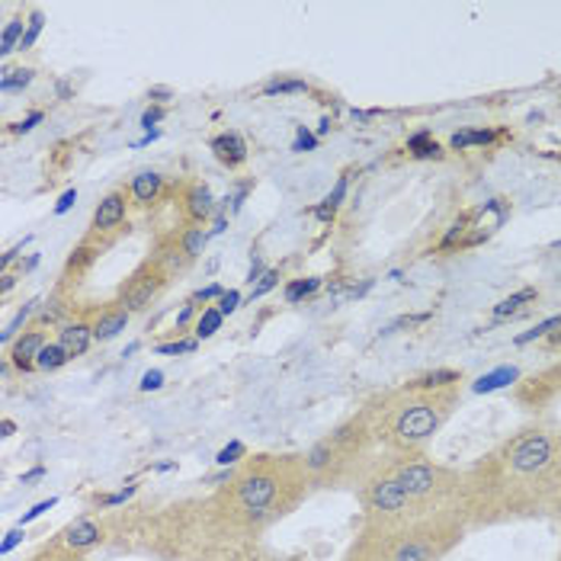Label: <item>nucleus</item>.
Returning a JSON list of instances; mask_svg holds the SVG:
<instances>
[{
  "label": "nucleus",
  "mask_w": 561,
  "mask_h": 561,
  "mask_svg": "<svg viewBox=\"0 0 561 561\" xmlns=\"http://www.w3.org/2000/svg\"><path fill=\"white\" fill-rule=\"evenodd\" d=\"M176 234H180L183 251H186L193 260H199L203 257V251H206V241H209V234H213V231H206L203 225H186V228H180Z\"/></svg>",
  "instance_id": "aec40b11"
},
{
  "label": "nucleus",
  "mask_w": 561,
  "mask_h": 561,
  "mask_svg": "<svg viewBox=\"0 0 561 561\" xmlns=\"http://www.w3.org/2000/svg\"><path fill=\"white\" fill-rule=\"evenodd\" d=\"M279 279H283V276H279V270H266V273L260 276L257 286L251 289V302H254V299H263L270 289H276V286H279Z\"/></svg>",
  "instance_id": "473e14b6"
},
{
  "label": "nucleus",
  "mask_w": 561,
  "mask_h": 561,
  "mask_svg": "<svg viewBox=\"0 0 561 561\" xmlns=\"http://www.w3.org/2000/svg\"><path fill=\"white\" fill-rule=\"evenodd\" d=\"M75 203H78V190H68V193L58 199V206H55V216H65V213H68Z\"/></svg>",
  "instance_id": "58836bf2"
},
{
  "label": "nucleus",
  "mask_w": 561,
  "mask_h": 561,
  "mask_svg": "<svg viewBox=\"0 0 561 561\" xmlns=\"http://www.w3.org/2000/svg\"><path fill=\"white\" fill-rule=\"evenodd\" d=\"M469 536L462 517H439L427 523H359L341 561H446Z\"/></svg>",
  "instance_id": "423d86ee"
},
{
  "label": "nucleus",
  "mask_w": 561,
  "mask_h": 561,
  "mask_svg": "<svg viewBox=\"0 0 561 561\" xmlns=\"http://www.w3.org/2000/svg\"><path fill=\"white\" fill-rule=\"evenodd\" d=\"M263 561H270V559H263ZM273 561H299V559H273Z\"/></svg>",
  "instance_id": "de8ad7c7"
},
{
  "label": "nucleus",
  "mask_w": 561,
  "mask_h": 561,
  "mask_svg": "<svg viewBox=\"0 0 561 561\" xmlns=\"http://www.w3.org/2000/svg\"><path fill=\"white\" fill-rule=\"evenodd\" d=\"M556 331H561V314H556V318H546V321H542V324H536L529 334H519L517 346L533 344V341H546V337H552Z\"/></svg>",
  "instance_id": "a878e982"
},
{
  "label": "nucleus",
  "mask_w": 561,
  "mask_h": 561,
  "mask_svg": "<svg viewBox=\"0 0 561 561\" xmlns=\"http://www.w3.org/2000/svg\"><path fill=\"white\" fill-rule=\"evenodd\" d=\"M238 305H241V293H238V289H225V296H221V299H218V311H221V314H234V311H238Z\"/></svg>",
  "instance_id": "f704fd0d"
},
{
  "label": "nucleus",
  "mask_w": 561,
  "mask_h": 561,
  "mask_svg": "<svg viewBox=\"0 0 561 561\" xmlns=\"http://www.w3.org/2000/svg\"><path fill=\"white\" fill-rule=\"evenodd\" d=\"M462 404V386L424 389L414 379L398 389L373 394L359 414L373 427L379 446L391 456H417L427 453L439 431L453 421Z\"/></svg>",
  "instance_id": "7ed1b4c3"
},
{
  "label": "nucleus",
  "mask_w": 561,
  "mask_h": 561,
  "mask_svg": "<svg viewBox=\"0 0 561 561\" xmlns=\"http://www.w3.org/2000/svg\"><path fill=\"white\" fill-rule=\"evenodd\" d=\"M164 176L154 171H141L131 176L129 183V196L138 203V206H154L161 196H164Z\"/></svg>",
  "instance_id": "f3484780"
},
{
  "label": "nucleus",
  "mask_w": 561,
  "mask_h": 561,
  "mask_svg": "<svg viewBox=\"0 0 561 561\" xmlns=\"http://www.w3.org/2000/svg\"><path fill=\"white\" fill-rule=\"evenodd\" d=\"M244 459H248V446H244V443H238V439H234L231 446H225V449L216 456L218 466H241Z\"/></svg>",
  "instance_id": "c756f323"
},
{
  "label": "nucleus",
  "mask_w": 561,
  "mask_h": 561,
  "mask_svg": "<svg viewBox=\"0 0 561 561\" xmlns=\"http://www.w3.org/2000/svg\"><path fill=\"white\" fill-rule=\"evenodd\" d=\"M514 398H517L519 408H529V411H546L552 404L561 401V359L549 363L546 369L519 379L514 386Z\"/></svg>",
  "instance_id": "6e6552de"
},
{
  "label": "nucleus",
  "mask_w": 561,
  "mask_h": 561,
  "mask_svg": "<svg viewBox=\"0 0 561 561\" xmlns=\"http://www.w3.org/2000/svg\"><path fill=\"white\" fill-rule=\"evenodd\" d=\"M225 488L257 529L270 533L286 517H293L311 494L305 476L302 453H257L234 466Z\"/></svg>",
  "instance_id": "20e7f679"
},
{
  "label": "nucleus",
  "mask_w": 561,
  "mask_h": 561,
  "mask_svg": "<svg viewBox=\"0 0 561 561\" xmlns=\"http://www.w3.org/2000/svg\"><path fill=\"white\" fill-rule=\"evenodd\" d=\"M68 363H71V356L58 346V341H48L43 353H39V359H36V369H39V373H58V369H65Z\"/></svg>",
  "instance_id": "4be33fe9"
},
{
  "label": "nucleus",
  "mask_w": 561,
  "mask_h": 561,
  "mask_svg": "<svg viewBox=\"0 0 561 561\" xmlns=\"http://www.w3.org/2000/svg\"><path fill=\"white\" fill-rule=\"evenodd\" d=\"M494 141V131L481 129V131H456L453 135V148H469V145H488Z\"/></svg>",
  "instance_id": "7c9ffc66"
},
{
  "label": "nucleus",
  "mask_w": 561,
  "mask_h": 561,
  "mask_svg": "<svg viewBox=\"0 0 561 561\" xmlns=\"http://www.w3.org/2000/svg\"><path fill=\"white\" fill-rule=\"evenodd\" d=\"M58 346L71 356V359H81L90 344H93V311L90 308H78L61 328H58Z\"/></svg>",
  "instance_id": "9d476101"
},
{
  "label": "nucleus",
  "mask_w": 561,
  "mask_h": 561,
  "mask_svg": "<svg viewBox=\"0 0 561 561\" xmlns=\"http://www.w3.org/2000/svg\"><path fill=\"white\" fill-rule=\"evenodd\" d=\"M314 148H318V138H314V135H311L308 129H299L293 151H314Z\"/></svg>",
  "instance_id": "e433bc0d"
},
{
  "label": "nucleus",
  "mask_w": 561,
  "mask_h": 561,
  "mask_svg": "<svg viewBox=\"0 0 561 561\" xmlns=\"http://www.w3.org/2000/svg\"><path fill=\"white\" fill-rule=\"evenodd\" d=\"M58 539H65L71 549H78V552H84L90 556L93 549H103L106 546V529H103V517L93 519V517H78L75 523H68L61 533H58Z\"/></svg>",
  "instance_id": "f8f14e48"
},
{
  "label": "nucleus",
  "mask_w": 561,
  "mask_h": 561,
  "mask_svg": "<svg viewBox=\"0 0 561 561\" xmlns=\"http://www.w3.org/2000/svg\"><path fill=\"white\" fill-rule=\"evenodd\" d=\"M225 296V289L221 286H206V289H199L196 296H193V302H213V299H221Z\"/></svg>",
  "instance_id": "4c0bfd02"
},
{
  "label": "nucleus",
  "mask_w": 561,
  "mask_h": 561,
  "mask_svg": "<svg viewBox=\"0 0 561 561\" xmlns=\"http://www.w3.org/2000/svg\"><path fill=\"white\" fill-rule=\"evenodd\" d=\"M559 561H561V546H559Z\"/></svg>",
  "instance_id": "09e8293b"
},
{
  "label": "nucleus",
  "mask_w": 561,
  "mask_h": 561,
  "mask_svg": "<svg viewBox=\"0 0 561 561\" xmlns=\"http://www.w3.org/2000/svg\"><path fill=\"white\" fill-rule=\"evenodd\" d=\"M43 26H45L43 10H39V7H36V10H30V16H26V36H23V43H20V48H23V51L36 45V39L43 36Z\"/></svg>",
  "instance_id": "cd10ccee"
},
{
  "label": "nucleus",
  "mask_w": 561,
  "mask_h": 561,
  "mask_svg": "<svg viewBox=\"0 0 561 561\" xmlns=\"http://www.w3.org/2000/svg\"><path fill=\"white\" fill-rule=\"evenodd\" d=\"M161 386H164V373H158V369H154V373H148V376L141 379V391L161 389Z\"/></svg>",
  "instance_id": "ea45409f"
},
{
  "label": "nucleus",
  "mask_w": 561,
  "mask_h": 561,
  "mask_svg": "<svg viewBox=\"0 0 561 561\" xmlns=\"http://www.w3.org/2000/svg\"><path fill=\"white\" fill-rule=\"evenodd\" d=\"M180 209H183L186 225H203V221L216 216V196H213V190L206 183H193V186L183 190Z\"/></svg>",
  "instance_id": "2eb2a0df"
},
{
  "label": "nucleus",
  "mask_w": 561,
  "mask_h": 561,
  "mask_svg": "<svg viewBox=\"0 0 561 561\" xmlns=\"http://www.w3.org/2000/svg\"><path fill=\"white\" fill-rule=\"evenodd\" d=\"M344 193H346V176H341V183L334 186V193H331V196H328L324 203H328L331 209H337V206H341V199H344Z\"/></svg>",
  "instance_id": "a19ab883"
},
{
  "label": "nucleus",
  "mask_w": 561,
  "mask_h": 561,
  "mask_svg": "<svg viewBox=\"0 0 561 561\" xmlns=\"http://www.w3.org/2000/svg\"><path fill=\"white\" fill-rule=\"evenodd\" d=\"M20 539H23V533H20V529H13V533H7V539H3V546H0V552L7 556V552H10V549H13V546L20 542Z\"/></svg>",
  "instance_id": "c03bdc74"
},
{
  "label": "nucleus",
  "mask_w": 561,
  "mask_h": 561,
  "mask_svg": "<svg viewBox=\"0 0 561 561\" xmlns=\"http://www.w3.org/2000/svg\"><path fill=\"white\" fill-rule=\"evenodd\" d=\"M126 216H129V199L123 190H113L100 199L96 213H93V221H90V231L103 234V238H123L129 228H126Z\"/></svg>",
  "instance_id": "1a4fd4ad"
},
{
  "label": "nucleus",
  "mask_w": 561,
  "mask_h": 561,
  "mask_svg": "<svg viewBox=\"0 0 561 561\" xmlns=\"http://www.w3.org/2000/svg\"><path fill=\"white\" fill-rule=\"evenodd\" d=\"M30 84H33V71H30V68H16V71H10V75H3L0 90H3V93H13V90H23V87Z\"/></svg>",
  "instance_id": "c85d7f7f"
},
{
  "label": "nucleus",
  "mask_w": 561,
  "mask_h": 561,
  "mask_svg": "<svg viewBox=\"0 0 561 561\" xmlns=\"http://www.w3.org/2000/svg\"><path fill=\"white\" fill-rule=\"evenodd\" d=\"M221 321H225V314H221L218 308H203V314H199V321H196V328H193L196 341H206V337H213L218 328H221Z\"/></svg>",
  "instance_id": "393cba45"
},
{
  "label": "nucleus",
  "mask_w": 561,
  "mask_h": 561,
  "mask_svg": "<svg viewBox=\"0 0 561 561\" xmlns=\"http://www.w3.org/2000/svg\"><path fill=\"white\" fill-rule=\"evenodd\" d=\"M209 148L218 158V164H225L228 171H234V168H241L248 161V141L238 131H221V135L213 138Z\"/></svg>",
  "instance_id": "dca6fc26"
},
{
  "label": "nucleus",
  "mask_w": 561,
  "mask_h": 561,
  "mask_svg": "<svg viewBox=\"0 0 561 561\" xmlns=\"http://www.w3.org/2000/svg\"><path fill=\"white\" fill-rule=\"evenodd\" d=\"M103 549L113 556L154 561H263L270 536L244 517L225 481L209 494L116 507L103 517Z\"/></svg>",
  "instance_id": "f257e3e1"
},
{
  "label": "nucleus",
  "mask_w": 561,
  "mask_h": 561,
  "mask_svg": "<svg viewBox=\"0 0 561 561\" xmlns=\"http://www.w3.org/2000/svg\"><path fill=\"white\" fill-rule=\"evenodd\" d=\"M517 382H519L517 366H501V369H494V373L481 376V379L476 382V391L478 394H484V391L507 389V386H517Z\"/></svg>",
  "instance_id": "6ab92c4d"
},
{
  "label": "nucleus",
  "mask_w": 561,
  "mask_h": 561,
  "mask_svg": "<svg viewBox=\"0 0 561 561\" xmlns=\"http://www.w3.org/2000/svg\"><path fill=\"white\" fill-rule=\"evenodd\" d=\"M552 519H561V466H559V488H556V507H552Z\"/></svg>",
  "instance_id": "49530a36"
},
{
  "label": "nucleus",
  "mask_w": 561,
  "mask_h": 561,
  "mask_svg": "<svg viewBox=\"0 0 561 561\" xmlns=\"http://www.w3.org/2000/svg\"><path fill=\"white\" fill-rule=\"evenodd\" d=\"M39 305H43V299H30V302L23 305V308H20V311H16V314H13L10 321H7V328H3V334H0V344H3V346L13 344V341H16V337L23 334L20 328L26 324V318H33V314L39 311Z\"/></svg>",
  "instance_id": "412c9836"
},
{
  "label": "nucleus",
  "mask_w": 561,
  "mask_h": 561,
  "mask_svg": "<svg viewBox=\"0 0 561 561\" xmlns=\"http://www.w3.org/2000/svg\"><path fill=\"white\" fill-rule=\"evenodd\" d=\"M334 213H337V209H331L328 203H321V206L314 209V216L321 218V221H331V218H334Z\"/></svg>",
  "instance_id": "a18cd8bd"
},
{
  "label": "nucleus",
  "mask_w": 561,
  "mask_h": 561,
  "mask_svg": "<svg viewBox=\"0 0 561 561\" xmlns=\"http://www.w3.org/2000/svg\"><path fill=\"white\" fill-rule=\"evenodd\" d=\"M299 90H308L305 81H270L266 84V93H299Z\"/></svg>",
  "instance_id": "c9c22d12"
},
{
  "label": "nucleus",
  "mask_w": 561,
  "mask_h": 561,
  "mask_svg": "<svg viewBox=\"0 0 561 561\" xmlns=\"http://www.w3.org/2000/svg\"><path fill=\"white\" fill-rule=\"evenodd\" d=\"M318 286H321V279H293V283L286 286V302H299L305 296H311Z\"/></svg>",
  "instance_id": "2f4dec72"
},
{
  "label": "nucleus",
  "mask_w": 561,
  "mask_h": 561,
  "mask_svg": "<svg viewBox=\"0 0 561 561\" xmlns=\"http://www.w3.org/2000/svg\"><path fill=\"white\" fill-rule=\"evenodd\" d=\"M408 151L414 158H439V145L431 141V131H417L411 141H408Z\"/></svg>",
  "instance_id": "bb28decb"
},
{
  "label": "nucleus",
  "mask_w": 561,
  "mask_h": 561,
  "mask_svg": "<svg viewBox=\"0 0 561 561\" xmlns=\"http://www.w3.org/2000/svg\"><path fill=\"white\" fill-rule=\"evenodd\" d=\"M23 30H26V16H13V20H10V26L3 30V43H0V55H3V58H7L10 51H16V48H20L23 36H26Z\"/></svg>",
  "instance_id": "b1692460"
},
{
  "label": "nucleus",
  "mask_w": 561,
  "mask_h": 561,
  "mask_svg": "<svg viewBox=\"0 0 561 561\" xmlns=\"http://www.w3.org/2000/svg\"><path fill=\"white\" fill-rule=\"evenodd\" d=\"M48 344V334H45V328L39 324H30L13 344L7 346V366H13V369H20V373H33L36 369V359H39V353Z\"/></svg>",
  "instance_id": "9b49d317"
},
{
  "label": "nucleus",
  "mask_w": 561,
  "mask_h": 561,
  "mask_svg": "<svg viewBox=\"0 0 561 561\" xmlns=\"http://www.w3.org/2000/svg\"><path fill=\"white\" fill-rule=\"evenodd\" d=\"M173 276L158 263V260L148 257L141 260L135 270H131L129 276L123 279V286H119V293H116V302L123 305L129 314H138V311H148L151 305L161 299V293L168 289V283H171Z\"/></svg>",
  "instance_id": "0eeeda50"
},
{
  "label": "nucleus",
  "mask_w": 561,
  "mask_h": 561,
  "mask_svg": "<svg viewBox=\"0 0 561 561\" xmlns=\"http://www.w3.org/2000/svg\"><path fill=\"white\" fill-rule=\"evenodd\" d=\"M199 346V341L193 337V341H176V344H161L158 346V353L161 356H180V353H193Z\"/></svg>",
  "instance_id": "72a5a7b5"
},
{
  "label": "nucleus",
  "mask_w": 561,
  "mask_h": 561,
  "mask_svg": "<svg viewBox=\"0 0 561 561\" xmlns=\"http://www.w3.org/2000/svg\"><path fill=\"white\" fill-rule=\"evenodd\" d=\"M151 257L158 260L171 276L186 273V270L196 263V260L183 251V244H180V234H176V231H168V234H158V238H154V244H151Z\"/></svg>",
  "instance_id": "4468645a"
},
{
  "label": "nucleus",
  "mask_w": 561,
  "mask_h": 561,
  "mask_svg": "<svg viewBox=\"0 0 561 561\" xmlns=\"http://www.w3.org/2000/svg\"><path fill=\"white\" fill-rule=\"evenodd\" d=\"M539 299V293L536 289H519V293H514L511 299H504V302L494 308V318H507V314H517V311H523L529 302H536Z\"/></svg>",
  "instance_id": "5701e85b"
},
{
  "label": "nucleus",
  "mask_w": 561,
  "mask_h": 561,
  "mask_svg": "<svg viewBox=\"0 0 561 561\" xmlns=\"http://www.w3.org/2000/svg\"><path fill=\"white\" fill-rule=\"evenodd\" d=\"M161 116H164V110H158V106H154V110H148V113L141 116V126H145V129H151L154 123H161Z\"/></svg>",
  "instance_id": "37998d69"
},
{
  "label": "nucleus",
  "mask_w": 561,
  "mask_h": 561,
  "mask_svg": "<svg viewBox=\"0 0 561 561\" xmlns=\"http://www.w3.org/2000/svg\"><path fill=\"white\" fill-rule=\"evenodd\" d=\"M26 561H87V556L84 552H78V549H71L65 539L51 536V539H48L45 546H39Z\"/></svg>",
  "instance_id": "a211bd4d"
},
{
  "label": "nucleus",
  "mask_w": 561,
  "mask_h": 561,
  "mask_svg": "<svg viewBox=\"0 0 561 561\" xmlns=\"http://www.w3.org/2000/svg\"><path fill=\"white\" fill-rule=\"evenodd\" d=\"M129 311L116 302V299L100 305V308H93V341L96 344H110L113 337H119L129 328Z\"/></svg>",
  "instance_id": "ddd939ff"
},
{
  "label": "nucleus",
  "mask_w": 561,
  "mask_h": 561,
  "mask_svg": "<svg viewBox=\"0 0 561 561\" xmlns=\"http://www.w3.org/2000/svg\"><path fill=\"white\" fill-rule=\"evenodd\" d=\"M39 123H43V113H33L30 119H23V123H16V126H13V131H16V135H23V131H33V129H36Z\"/></svg>",
  "instance_id": "79ce46f5"
},
{
  "label": "nucleus",
  "mask_w": 561,
  "mask_h": 561,
  "mask_svg": "<svg viewBox=\"0 0 561 561\" xmlns=\"http://www.w3.org/2000/svg\"><path fill=\"white\" fill-rule=\"evenodd\" d=\"M561 466V427L526 424L462 469L469 533L552 517Z\"/></svg>",
  "instance_id": "f03ea898"
},
{
  "label": "nucleus",
  "mask_w": 561,
  "mask_h": 561,
  "mask_svg": "<svg viewBox=\"0 0 561 561\" xmlns=\"http://www.w3.org/2000/svg\"><path fill=\"white\" fill-rule=\"evenodd\" d=\"M386 456V449L379 446L373 427L366 424V417L356 411L337 427L318 436L302 453L305 476L314 491H350L356 494V488L366 481V476L376 469V462Z\"/></svg>",
  "instance_id": "39448f33"
}]
</instances>
